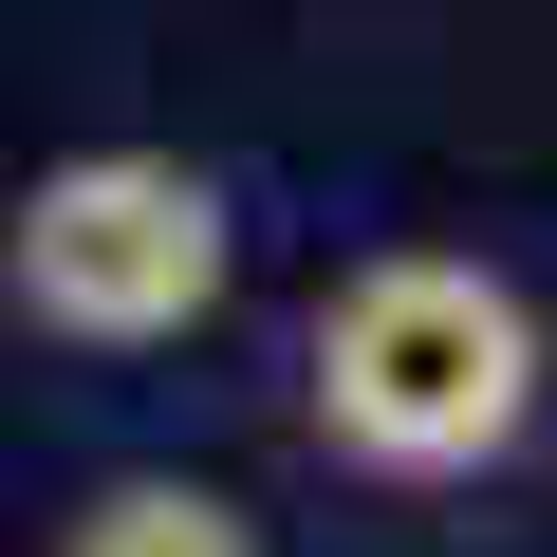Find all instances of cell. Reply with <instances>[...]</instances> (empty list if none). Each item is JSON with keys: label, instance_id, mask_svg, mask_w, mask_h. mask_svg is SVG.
Masks as SVG:
<instances>
[{"label": "cell", "instance_id": "obj_1", "mask_svg": "<svg viewBox=\"0 0 557 557\" xmlns=\"http://www.w3.org/2000/svg\"><path fill=\"white\" fill-rule=\"evenodd\" d=\"M539 391H557L539 298H520L502 260H446V242L354 260L335 298L298 317V428H317V465H354L391 502L502 483L539 446Z\"/></svg>", "mask_w": 557, "mask_h": 557}, {"label": "cell", "instance_id": "obj_2", "mask_svg": "<svg viewBox=\"0 0 557 557\" xmlns=\"http://www.w3.org/2000/svg\"><path fill=\"white\" fill-rule=\"evenodd\" d=\"M223 260H242V223L186 149H75L0 223V298L75 354H168V335L223 317Z\"/></svg>", "mask_w": 557, "mask_h": 557}, {"label": "cell", "instance_id": "obj_3", "mask_svg": "<svg viewBox=\"0 0 557 557\" xmlns=\"http://www.w3.org/2000/svg\"><path fill=\"white\" fill-rule=\"evenodd\" d=\"M57 557H260V520L223 483H186V465H131V483H94L57 520Z\"/></svg>", "mask_w": 557, "mask_h": 557}]
</instances>
